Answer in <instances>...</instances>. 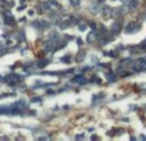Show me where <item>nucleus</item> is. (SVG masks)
<instances>
[{
  "label": "nucleus",
  "instance_id": "8",
  "mask_svg": "<svg viewBox=\"0 0 146 141\" xmlns=\"http://www.w3.org/2000/svg\"><path fill=\"white\" fill-rule=\"evenodd\" d=\"M70 4L73 7H78L80 5V0H70Z\"/></svg>",
  "mask_w": 146,
  "mask_h": 141
},
{
  "label": "nucleus",
  "instance_id": "6",
  "mask_svg": "<svg viewBox=\"0 0 146 141\" xmlns=\"http://www.w3.org/2000/svg\"><path fill=\"white\" fill-rule=\"evenodd\" d=\"M5 23H7V25H13V23H14L13 17H7V18H5Z\"/></svg>",
  "mask_w": 146,
  "mask_h": 141
},
{
  "label": "nucleus",
  "instance_id": "5",
  "mask_svg": "<svg viewBox=\"0 0 146 141\" xmlns=\"http://www.w3.org/2000/svg\"><path fill=\"white\" fill-rule=\"evenodd\" d=\"M129 9H135L136 7H137V2H136V0H131V3H129Z\"/></svg>",
  "mask_w": 146,
  "mask_h": 141
},
{
  "label": "nucleus",
  "instance_id": "10",
  "mask_svg": "<svg viewBox=\"0 0 146 141\" xmlns=\"http://www.w3.org/2000/svg\"><path fill=\"white\" fill-rule=\"evenodd\" d=\"M62 60L65 63H69V57H64V58H62Z\"/></svg>",
  "mask_w": 146,
  "mask_h": 141
},
{
  "label": "nucleus",
  "instance_id": "9",
  "mask_svg": "<svg viewBox=\"0 0 146 141\" xmlns=\"http://www.w3.org/2000/svg\"><path fill=\"white\" fill-rule=\"evenodd\" d=\"M78 27H80V30H81V31H85V30L87 28V26H86L85 23H81V25H80Z\"/></svg>",
  "mask_w": 146,
  "mask_h": 141
},
{
  "label": "nucleus",
  "instance_id": "4",
  "mask_svg": "<svg viewBox=\"0 0 146 141\" xmlns=\"http://www.w3.org/2000/svg\"><path fill=\"white\" fill-rule=\"evenodd\" d=\"M110 12H112V9L109 8V7H104V10H103V14L106 17V18H109L110 17Z\"/></svg>",
  "mask_w": 146,
  "mask_h": 141
},
{
  "label": "nucleus",
  "instance_id": "2",
  "mask_svg": "<svg viewBox=\"0 0 146 141\" xmlns=\"http://www.w3.org/2000/svg\"><path fill=\"white\" fill-rule=\"evenodd\" d=\"M137 27H140V25H137V23L132 22V23H129V25L126 27V32H133V31H136V30H137Z\"/></svg>",
  "mask_w": 146,
  "mask_h": 141
},
{
  "label": "nucleus",
  "instance_id": "11",
  "mask_svg": "<svg viewBox=\"0 0 146 141\" xmlns=\"http://www.w3.org/2000/svg\"><path fill=\"white\" fill-rule=\"evenodd\" d=\"M3 51H4V50H3V48H0V54H3Z\"/></svg>",
  "mask_w": 146,
  "mask_h": 141
},
{
  "label": "nucleus",
  "instance_id": "3",
  "mask_svg": "<svg viewBox=\"0 0 146 141\" xmlns=\"http://www.w3.org/2000/svg\"><path fill=\"white\" fill-rule=\"evenodd\" d=\"M112 31H113V34H118L120 31V25L119 23H114L112 26Z\"/></svg>",
  "mask_w": 146,
  "mask_h": 141
},
{
  "label": "nucleus",
  "instance_id": "1",
  "mask_svg": "<svg viewBox=\"0 0 146 141\" xmlns=\"http://www.w3.org/2000/svg\"><path fill=\"white\" fill-rule=\"evenodd\" d=\"M133 68L136 71H142V69H146V58H140L135 62L133 64Z\"/></svg>",
  "mask_w": 146,
  "mask_h": 141
},
{
  "label": "nucleus",
  "instance_id": "7",
  "mask_svg": "<svg viewBox=\"0 0 146 141\" xmlns=\"http://www.w3.org/2000/svg\"><path fill=\"white\" fill-rule=\"evenodd\" d=\"M95 36H96V35H95L94 32H91V34L89 35V37H87V41H89V42H92V41L95 40Z\"/></svg>",
  "mask_w": 146,
  "mask_h": 141
}]
</instances>
